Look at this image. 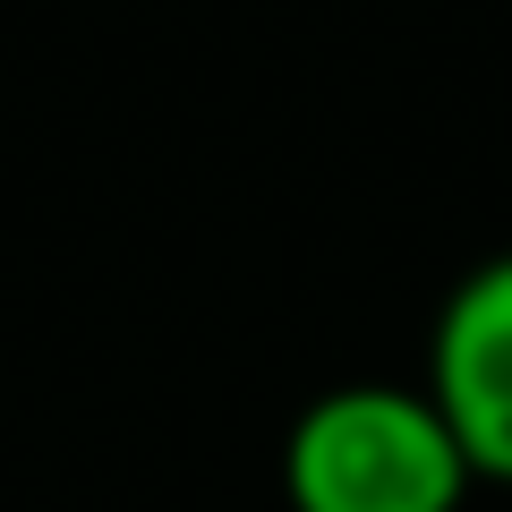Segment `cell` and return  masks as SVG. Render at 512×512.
Listing matches in <instances>:
<instances>
[{
	"mask_svg": "<svg viewBox=\"0 0 512 512\" xmlns=\"http://www.w3.org/2000/svg\"><path fill=\"white\" fill-rule=\"evenodd\" d=\"M282 487L299 512H453L470 461L427 393L350 384L291 427Z\"/></svg>",
	"mask_w": 512,
	"mask_h": 512,
	"instance_id": "6da1fadb",
	"label": "cell"
},
{
	"mask_svg": "<svg viewBox=\"0 0 512 512\" xmlns=\"http://www.w3.org/2000/svg\"><path fill=\"white\" fill-rule=\"evenodd\" d=\"M427 402L444 410L461 461L487 478H512V256L478 265L436 316V367Z\"/></svg>",
	"mask_w": 512,
	"mask_h": 512,
	"instance_id": "7a4b0ae2",
	"label": "cell"
}]
</instances>
